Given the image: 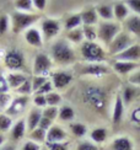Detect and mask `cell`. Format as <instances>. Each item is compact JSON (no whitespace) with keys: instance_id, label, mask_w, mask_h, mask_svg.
Instances as JSON below:
<instances>
[{"instance_id":"60d3db41","label":"cell","mask_w":140,"mask_h":150,"mask_svg":"<svg viewBox=\"0 0 140 150\" xmlns=\"http://www.w3.org/2000/svg\"><path fill=\"white\" fill-rule=\"evenodd\" d=\"M47 78L46 76H35L33 79H32V90L33 91H37L38 89H40V87L44 84V83H47Z\"/></svg>"},{"instance_id":"816d5d0a","label":"cell","mask_w":140,"mask_h":150,"mask_svg":"<svg viewBox=\"0 0 140 150\" xmlns=\"http://www.w3.org/2000/svg\"><path fill=\"white\" fill-rule=\"evenodd\" d=\"M0 150H16V145L11 144V143H5V144L0 148Z\"/></svg>"},{"instance_id":"ee69618b","label":"cell","mask_w":140,"mask_h":150,"mask_svg":"<svg viewBox=\"0 0 140 150\" xmlns=\"http://www.w3.org/2000/svg\"><path fill=\"white\" fill-rule=\"evenodd\" d=\"M33 103L36 107L38 108H42V107H46L47 106V100L44 95H36L33 98Z\"/></svg>"},{"instance_id":"681fc988","label":"cell","mask_w":140,"mask_h":150,"mask_svg":"<svg viewBox=\"0 0 140 150\" xmlns=\"http://www.w3.org/2000/svg\"><path fill=\"white\" fill-rule=\"evenodd\" d=\"M129 83L133 85H140V70L135 71L134 74H132L129 76Z\"/></svg>"},{"instance_id":"5b68a950","label":"cell","mask_w":140,"mask_h":150,"mask_svg":"<svg viewBox=\"0 0 140 150\" xmlns=\"http://www.w3.org/2000/svg\"><path fill=\"white\" fill-rule=\"evenodd\" d=\"M85 101L96 110H102L106 105V95L98 87H88L84 92Z\"/></svg>"},{"instance_id":"bcb514c9","label":"cell","mask_w":140,"mask_h":150,"mask_svg":"<svg viewBox=\"0 0 140 150\" xmlns=\"http://www.w3.org/2000/svg\"><path fill=\"white\" fill-rule=\"evenodd\" d=\"M52 123H53V121H50V120H48V118L42 116L41 121H40V124H38V128H41L43 130H48L50 127H52Z\"/></svg>"},{"instance_id":"ac0fdd59","label":"cell","mask_w":140,"mask_h":150,"mask_svg":"<svg viewBox=\"0 0 140 150\" xmlns=\"http://www.w3.org/2000/svg\"><path fill=\"white\" fill-rule=\"evenodd\" d=\"M25 40H26V42L30 46H33V47H42L43 45L40 31L36 28L26 30V32H25Z\"/></svg>"},{"instance_id":"ba28073f","label":"cell","mask_w":140,"mask_h":150,"mask_svg":"<svg viewBox=\"0 0 140 150\" xmlns=\"http://www.w3.org/2000/svg\"><path fill=\"white\" fill-rule=\"evenodd\" d=\"M50 68H52V62L47 54L40 53L36 55L35 63H33V74L35 76H44V74H47Z\"/></svg>"},{"instance_id":"4316f807","label":"cell","mask_w":140,"mask_h":150,"mask_svg":"<svg viewBox=\"0 0 140 150\" xmlns=\"http://www.w3.org/2000/svg\"><path fill=\"white\" fill-rule=\"evenodd\" d=\"M75 117V112L74 110L70 107V106H63V107L59 110V115L58 118L63 122H70L73 121Z\"/></svg>"},{"instance_id":"1f68e13d","label":"cell","mask_w":140,"mask_h":150,"mask_svg":"<svg viewBox=\"0 0 140 150\" xmlns=\"http://www.w3.org/2000/svg\"><path fill=\"white\" fill-rule=\"evenodd\" d=\"M69 128H70V132L75 137H78V138H81V137H84L87 133V128L82 123H71L69 126Z\"/></svg>"},{"instance_id":"d4e9b609","label":"cell","mask_w":140,"mask_h":150,"mask_svg":"<svg viewBox=\"0 0 140 150\" xmlns=\"http://www.w3.org/2000/svg\"><path fill=\"white\" fill-rule=\"evenodd\" d=\"M107 129L106 128H96L93 129L90 137H91V140L93 143H97V144H101V143H105L107 139Z\"/></svg>"},{"instance_id":"74e56055","label":"cell","mask_w":140,"mask_h":150,"mask_svg":"<svg viewBox=\"0 0 140 150\" xmlns=\"http://www.w3.org/2000/svg\"><path fill=\"white\" fill-rule=\"evenodd\" d=\"M47 148L49 150H69V143L62 142V143H47Z\"/></svg>"},{"instance_id":"ffe728a7","label":"cell","mask_w":140,"mask_h":150,"mask_svg":"<svg viewBox=\"0 0 140 150\" xmlns=\"http://www.w3.org/2000/svg\"><path fill=\"white\" fill-rule=\"evenodd\" d=\"M123 113H124L123 98L120 95H117L116 102H114V108H113V116H112V121L114 124L120 123V121H122V118H123Z\"/></svg>"},{"instance_id":"277c9868","label":"cell","mask_w":140,"mask_h":150,"mask_svg":"<svg viewBox=\"0 0 140 150\" xmlns=\"http://www.w3.org/2000/svg\"><path fill=\"white\" fill-rule=\"evenodd\" d=\"M4 63L6 68H9L10 70H22L25 69V65H26V60H25V55L21 51L11 49V51L6 53L4 58Z\"/></svg>"},{"instance_id":"7402d4cb","label":"cell","mask_w":140,"mask_h":150,"mask_svg":"<svg viewBox=\"0 0 140 150\" xmlns=\"http://www.w3.org/2000/svg\"><path fill=\"white\" fill-rule=\"evenodd\" d=\"M81 20L84 26H92L93 23L97 22V11L96 9L90 8L81 12Z\"/></svg>"},{"instance_id":"f1b7e54d","label":"cell","mask_w":140,"mask_h":150,"mask_svg":"<svg viewBox=\"0 0 140 150\" xmlns=\"http://www.w3.org/2000/svg\"><path fill=\"white\" fill-rule=\"evenodd\" d=\"M30 140L32 142H36L38 144L41 143H46V139H47V130H43L41 128H36L32 132H30Z\"/></svg>"},{"instance_id":"cb8c5ba5","label":"cell","mask_w":140,"mask_h":150,"mask_svg":"<svg viewBox=\"0 0 140 150\" xmlns=\"http://www.w3.org/2000/svg\"><path fill=\"white\" fill-rule=\"evenodd\" d=\"M113 14L117 20L122 21L128 16V8L124 3H116L113 6Z\"/></svg>"},{"instance_id":"484cf974","label":"cell","mask_w":140,"mask_h":150,"mask_svg":"<svg viewBox=\"0 0 140 150\" xmlns=\"http://www.w3.org/2000/svg\"><path fill=\"white\" fill-rule=\"evenodd\" d=\"M140 91H139V89L138 87H134V86H127L125 89H124V91H123V96H122V98H123V102H125V103H130V102H133V100H134L136 96H138V93H139Z\"/></svg>"},{"instance_id":"b9f144b4","label":"cell","mask_w":140,"mask_h":150,"mask_svg":"<svg viewBox=\"0 0 140 150\" xmlns=\"http://www.w3.org/2000/svg\"><path fill=\"white\" fill-rule=\"evenodd\" d=\"M76 150H98V148L91 142H81L76 146Z\"/></svg>"},{"instance_id":"603a6c76","label":"cell","mask_w":140,"mask_h":150,"mask_svg":"<svg viewBox=\"0 0 140 150\" xmlns=\"http://www.w3.org/2000/svg\"><path fill=\"white\" fill-rule=\"evenodd\" d=\"M125 26L128 28L129 32L140 37V16L139 15L130 16L128 20L125 21Z\"/></svg>"},{"instance_id":"e575fe53","label":"cell","mask_w":140,"mask_h":150,"mask_svg":"<svg viewBox=\"0 0 140 150\" xmlns=\"http://www.w3.org/2000/svg\"><path fill=\"white\" fill-rule=\"evenodd\" d=\"M15 6L18 11H31L32 10L33 3L32 0H16L15 1Z\"/></svg>"},{"instance_id":"52a82bcc","label":"cell","mask_w":140,"mask_h":150,"mask_svg":"<svg viewBox=\"0 0 140 150\" xmlns=\"http://www.w3.org/2000/svg\"><path fill=\"white\" fill-rule=\"evenodd\" d=\"M132 46V38L127 32H120L116 36L111 45H110V54H112L113 57L117 55L118 53L125 51L127 48H129Z\"/></svg>"},{"instance_id":"44dd1931","label":"cell","mask_w":140,"mask_h":150,"mask_svg":"<svg viewBox=\"0 0 140 150\" xmlns=\"http://www.w3.org/2000/svg\"><path fill=\"white\" fill-rule=\"evenodd\" d=\"M6 80H8V84L10 86V89L17 90L18 87H20L25 81L27 80V78L23 74H20V73H11V74L8 75Z\"/></svg>"},{"instance_id":"7a4b0ae2","label":"cell","mask_w":140,"mask_h":150,"mask_svg":"<svg viewBox=\"0 0 140 150\" xmlns=\"http://www.w3.org/2000/svg\"><path fill=\"white\" fill-rule=\"evenodd\" d=\"M81 55L88 63H100L105 60L106 53L103 48L95 42H84L81 46Z\"/></svg>"},{"instance_id":"7dc6e473","label":"cell","mask_w":140,"mask_h":150,"mask_svg":"<svg viewBox=\"0 0 140 150\" xmlns=\"http://www.w3.org/2000/svg\"><path fill=\"white\" fill-rule=\"evenodd\" d=\"M127 5L133 11H135L136 14L140 15V0H127Z\"/></svg>"},{"instance_id":"f5cc1de1","label":"cell","mask_w":140,"mask_h":150,"mask_svg":"<svg viewBox=\"0 0 140 150\" xmlns=\"http://www.w3.org/2000/svg\"><path fill=\"white\" fill-rule=\"evenodd\" d=\"M4 144H5V137L3 133H0V148H1Z\"/></svg>"},{"instance_id":"2e32d148","label":"cell","mask_w":140,"mask_h":150,"mask_svg":"<svg viewBox=\"0 0 140 150\" xmlns=\"http://www.w3.org/2000/svg\"><path fill=\"white\" fill-rule=\"evenodd\" d=\"M139 67L138 63L134 62H123V60H116L113 63V69L116 73L120 74V75H127L128 73H132L134 69Z\"/></svg>"},{"instance_id":"83f0119b","label":"cell","mask_w":140,"mask_h":150,"mask_svg":"<svg viewBox=\"0 0 140 150\" xmlns=\"http://www.w3.org/2000/svg\"><path fill=\"white\" fill-rule=\"evenodd\" d=\"M96 11H97V15H100L105 20H112L114 17L113 8L111 5H98L96 8Z\"/></svg>"},{"instance_id":"db71d44e","label":"cell","mask_w":140,"mask_h":150,"mask_svg":"<svg viewBox=\"0 0 140 150\" xmlns=\"http://www.w3.org/2000/svg\"><path fill=\"white\" fill-rule=\"evenodd\" d=\"M41 150H49V149H48V148H47V146H44V148H42V149H41Z\"/></svg>"},{"instance_id":"9c48e42d","label":"cell","mask_w":140,"mask_h":150,"mask_svg":"<svg viewBox=\"0 0 140 150\" xmlns=\"http://www.w3.org/2000/svg\"><path fill=\"white\" fill-rule=\"evenodd\" d=\"M114 60H123V62H136L140 59V45H132L125 51L114 55Z\"/></svg>"},{"instance_id":"d590c367","label":"cell","mask_w":140,"mask_h":150,"mask_svg":"<svg viewBox=\"0 0 140 150\" xmlns=\"http://www.w3.org/2000/svg\"><path fill=\"white\" fill-rule=\"evenodd\" d=\"M82 37H84V32H82V30L81 28H74L71 31H69V33H68V38L74 42V43H78L82 40Z\"/></svg>"},{"instance_id":"6da1fadb","label":"cell","mask_w":140,"mask_h":150,"mask_svg":"<svg viewBox=\"0 0 140 150\" xmlns=\"http://www.w3.org/2000/svg\"><path fill=\"white\" fill-rule=\"evenodd\" d=\"M50 54L55 63L66 65L73 63L75 60V52L70 43L65 40H59L55 43H53L52 48H50Z\"/></svg>"},{"instance_id":"d6a6232c","label":"cell","mask_w":140,"mask_h":150,"mask_svg":"<svg viewBox=\"0 0 140 150\" xmlns=\"http://www.w3.org/2000/svg\"><path fill=\"white\" fill-rule=\"evenodd\" d=\"M59 115V110L58 107H54V106H47L46 108L42 111V116L48 118L50 121H54Z\"/></svg>"},{"instance_id":"7c38bea8","label":"cell","mask_w":140,"mask_h":150,"mask_svg":"<svg viewBox=\"0 0 140 150\" xmlns=\"http://www.w3.org/2000/svg\"><path fill=\"white\" fill-rule=\"evenodd\" d=\"M59 30H60V25L57 20H53V18H46V20H43L42 31L47 40H50V38H53V37H55L59 33Z\"/></svg>"},{"instance_id":"8fae6325","label":"cell","mask_w":140,"mask_h":150,"mask_svg":"<svg viewBox=\"0 0 140 150\" xmlns=\"http://www.w3.org/2000/svg\"><path fill=\"white\" fill-rule=\"evenodd\" d=\"M68 133L59 126H52L47 130V139L46 143H62L66 142Z\"/></svg>"},{"instance_id":"ab89813d","label":"cell","mask_w":140,"mask_h":150,"mask_svg":"<svg viewBox=\"0 0 140 150\" xmlns=\"http://www.w3.org/2000/svg\"><path fill=\"white\" fill-rule=\"evenodd\" d=\"M17 92H20L21 95H23V96H26V95H28L30 92H32V84H31V81L27 79L25 83L18 87V89L16 90Z\"/></svg>"},{"instance_id":"5bb4252c","label":"cell","mask_w":140,"mask_h":150,"mask_svg":"<svg viewBox=\"0 0 140 150\" xmlns=\"http://www.w3.org/2000/svg\"><path fill=\"white\" fill-rule=\"evenodd\" d=\"M26 120H18L10 129V139L12 142H18L21 140L25 134H26Z\"/></svg>"},{"instance_id":"f907efd6","label":"cell","mask_w":140,"mask_h":150,"mask_svg":"<svg viewBox=\"0 0 140 150\" xmlns=\"http://www.w3.org/2000/svg\"><path fill=\"white\" fill-rule=\"evenodd\" d=\"M32 3H33V6H36L38 10H44L47 5V0H32Z\"/></svg>"},{"instance_id":"f6af8a7d","label":"cell","mask_w":140,"mask_h":150,"mask_svg":"<svg viewBox=\"0 0 140 150\" xmlns=\"http://www.w3.org/2000/svg\"><path fill=\"white\" fill-rule=\"evenodd\" d=\"M41 149H42L41 144H38V143L32 142V140H27L22 145V149L21 150H41Z\"/></svg>"},{"instance_id":"7bdbcfd3","label":"cell","mask_w":140,"mask_h":150,"mask_svg":"<svg viewBox=\"0 0 140 150\" xmlns=\"http://www.w3.org/2000/svg\"><path fill=\"white\" fill-rule=\"evenodd\" d=\"M9 28V18L6 15H0V36H3Z\"/></svg>"},{"instance_id":"3957f363","label":"cell","mask_w":140,"mask_h":150,"mask_svg":"<svg viewBox=\"0 0 140 150\" xmlns=\"http://www.w3.org/2000/svg\"><path fill=\"white\" fill-rule=\"evenodd\" d=\"M40 16L33 14H25L21 11H16L12 14V31L15 33L20 32L22 30H28L32 23H35Z\"/></svg>"},{"instance_id":"4fadbf2b","label":"cell","mask_w":140,"mask_h":150,"mask_svg":"<svg viewBox=\"0 0 140 150\" xmlns=\"http://www.w3.org/2000/svg\"><path fill=\"white\" fill-rule=\"evenodd\" d=\"M73 81V75L68 71H55L52 75V84L55 89H64Z\"/></svg>"},{"instance_id":"30bf717a","label":"cell","mask_w":140,"mask_h":150,"mask_svg":"<svg viewBox=\"0 0 140 150\" xmlns=\"http://www.w3.org/2000/svg\"><path fill=\"white\" fill-rule=\"evenodd\" d=\"M27 102H28V97L27 96H20V97H16L14 101L10 102V105L8 106V108H6L5 113L12 117V116H17L20 115L21 112L26 108L27 106Z\"/></svg>"},{"instance_id":"c3c4849f","label":"cell","mask_w":140,"mask_h":150,"mask_svg":"<svg viewBox=\"0 0 140 150\" xmlns=\"http://www.w3.org/2000/svg\"><path fill=\"white\" fill-rule=\"evenodd\" d=\"M10 86L8 84V80H6L3 75H0V93H6L9 91Z\"/></svg>"},{"instance_id":"d6986e66","label":"cell","mask_w":140,"mask_h":150,"mask_svg":"<svg viewBox=\"0 0 140 150\" xmlns=\"http://www.w3.org/2000/svg\"><path fill=\"white\" fill-rule=\"evenodd\" d=\"M112 150H134V145L129 137H118L112 142Z\"/></svg>"},{"instance_id":"4dcf8cb0","label":"cell","mask_w":140,"mask_h":150,"mask_svg":"<svg viewBox=\"0 0 140 150\" xmlns=\"http://www.w3.org/2000/svg\"><path fill=\"white\" fill-rule=\"evenodd\" d=\"M12 127V117L6 113H0V133L9 132Z\"/></svg>"},{"instance_id":"836d02e7","label":"cell","mask_w":140,"mask_h":150,"mask_svg":"<svg viewBox=\"0 0 140 150\" xmlns=\"http://www.w3.org/2000/svg\"><path fill=\"white\" fill-rule=\"evenodd\" d=\"M46 100H47V106H54V107H57L62 102V96L59 93L52 91L46 95Z\"/></svg>"},{"instance_id":"9a60e30c","label":"cell","mask_w":140,"mask_h":150,"mask_svg":"<svg viewBox=\"0 0 140 150\" xmlns=\"http://www.w3.org/2000/svg\"><path fill=\"white\" fill-rule=\"evenodd\" d=\"M108 73V69L98 63H90L85 65L81 69V74L82 75H93V76H101V75H105Z\"/></svg>"},{"instance_id":"f546056e","label":"cell","mask_w":140,"mask_h":150,"mask_svg":"<svg viewBox=\"0 0 140 150\" xmlns=\"http://www.w3.org/2000/svg\"><path fill=\"white\" fill-rule=\"evenodd\" d=\"M81 23H82L81 14H75V15H71V16H69L66 18V21H65V28L68 31H71L74 28H78Z\"/></svg>"},{"instance_id":"8d00e7d4","label":"cell","mask_w":140,"mask_h":150,"mask_svg":"<svg viewBox=\"0 0 140 150\" xmlns=\"http://www.w3.org/2000/svg\"><path fill=\"white\" fill-rule=\"evenodd\" d=\"M82 32H84L85 38L88 42H93V40L97 38V33H96V31H95V28L92 26H84Z\"/></svg>"},{"instance_id":"f35d334b","label":"cell","mask_w":140,"mask_h":150,"mask_svg":"<svg viewBox=\"0 0 140 150\" xmlns=\"http://www.w3.org/2000/svg\"><path fill=\"white\" fill-rule=\"evenodd\" d=\"M53 84L50 83V81H47V83H44L40 89H38L37 91H36V95H44L46 96L47 93H49V92H52V90H53Z\"/></svg>"},{"instance_id":"8992f818","label":"cell","mask_w":140,"mask_h":150,"mask_svg":"<svg viewBox=\"0 0 140 150\" xmlns=\"http://www.w3.org/2000/svg\"><path fill=\"white\" fill-rule=\"evenodd\" d=\"M120 26L114 22H102L98 27L97 37H100L101 41H103L106 45L110 46L111 42L116 38V36L119 33Z\"/></svg>"},{"instance_id":"e0dca14e","label":"cell","mask_w":140,"mask_h":150,"mask_svg":"<svg viewBox=\"0 0 140 150\" xmlns=\"http://www.w3.org/2000/svg\"><path fill=\"white\" fill-rule=\"evenodd\" d=\"M41 118H42V111L40 108H33L30 111V113L26 118V127L28 132H32L36 128H38Z\"/></svg>"}]
</instances>
